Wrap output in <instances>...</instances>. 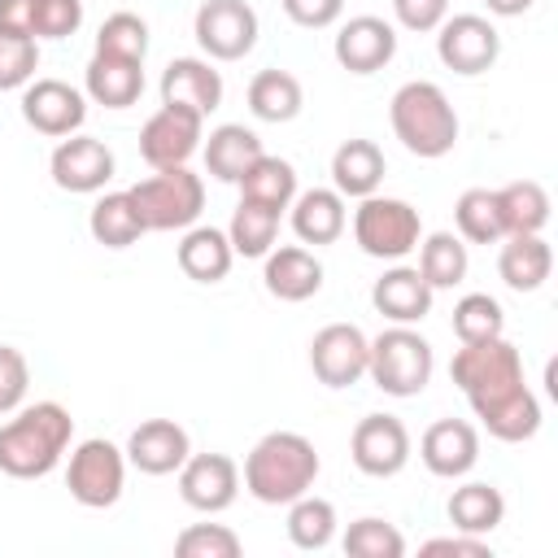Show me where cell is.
I'll return each instance as SVG.
<instances>
[{"mask_svg":"<svg viewBox=\"0 0 558 558\" xmlns=\"http://www.w3.org/2000/svg\"><path fill=\"white\" fill-rule=\"evenodd\" d=\"M449 375L488 436L519 445L541 432V401L523 379V353L506 336L462 344L449 362Z\"/></svg>","mask_w":558,"mask_h":558,"instance_id":"6da1fadb","label":"cell"},{"mask_svg":"<svg viewBox=\"0 0 558 558\" xmlns=\"http://www.w3.org/2000/svg\"><path fill=\"white\" fill-rule=\"evenodd\" d=\"M74 418L61 401L17 405L9 423H0V471L9 480H44L70 453Z\"/></svg>","mask_w":558,"mask_h":558,"instance_id":"7a4b0ae2","label":"cell"},{"mask_svg":"<svg viewBox=\"0 0 558 558\" xmlns=\"http://www.w3.org/2000/svg\"><path fill=\"white\" fill-rule=\"evenodd\" d=\"M318 471H323V462H318V449H314L310 436H301V432H266L248 449L240 484L262 506H288V501H296L301 493L314 488Z\"/></svg>","mask_w":558,"mask_h":558,"instance_id":"3957f363","label":"cell"},{"mask_svg":"<svg viewBox=\"0 0 558 558\" xmlns=\"http://www.w3.org/2000/svg\"><path fill=\"white\" fill-rule=\"evenodd\" d=\"M388 122H392V135L401 140V148L423 161H436V157L453 153V144H458V113H453L445 87L432 78L401 83L388 100Z\"/></svg>","mask_w":558,"mask_h":558,"instance_id":"277c9868","label":"cell"},{"mask_svg":"<svg viewBox=\"0 0 558 558\" xmlns=\"http://www.w3.org/2000/svg\"><path fill=\"white\" fill-rule=\"evenodd\" d=\"M432 371H436V353H432V344L414 327L392 323V327H384L371 340L366 375H371V384L379 392H388V397H418L432 384Z\"/></svg>","mask_w":558,"mask_h":558,"instance_id":"5b68a950","label":"cell"},{"mask_svg":"<svg viewBox=\"0 0 558 558\" xmlns=\"http://www.w3.org/2000/svg\"><path fill=\"white\" fill-rule=\"evenodd\" d=\"M126 192L144 218V231H187L192 222H201V209H205V179L187 166L153 170Z\"/></svg>","mask_w":558,"mask_h":558,"instance_id":"8992f818","label":"cell"},{"mask_svg":"<svg viewBox=\"0 0 558 558\" xmlns=\"http://www.w3.org/2000/svg\"><path fill=\"white\" fill-rule=\"evenodd\" d=\"M353 240L375 262H401V257H410L418 248L423 218H418V209L410 201L371 192L353 209Z\"/></svg>","mask_w":558,"mask_h":558,"instance_id":"52a82bcc","label":"cell"},{"mask_svg":"<svg viewBox=\"0 0 558 558\" xmlns=\"http://www.w3.org/2000/svg\"><path fill=\"white\" fill-rule=\"evenodd\" d=\"M65 488L87 510H109L126 488V449H118L105 436H87L70 449L65 462Z\"/></svg>","mask_w":558,"mask_h":558,"instance_id":"ba28073f","label":"cell"},{"mask_svg":"<svg viewBox=\"0 0 558 558\" xmlns=\"http://www.w3.org/2000/svg\"><path fill=\"white\" fill-rule=\"evenodd\" d=\"M192 35L209 61H240L257 48L262 22L248 0H201L192 17Z\"/></svg>","mask_w":558,"mask_h":558,"instance_id":"9c48e42d","label":"cell"},{"mask_svg":"<svg viewBox=\"0 0 558 558\" xmlns=\"http://www.w3.org/2000/svg\"><path fill=\"white\" fill-rule=\"evenodd\" d=\"M436 57H440L445 70H453L462 78H475V74H488L497 65L501 35L480 13H453L436 26Z\"/></svg>","mask_w":558,"mask_h":558,"instance_id":"30bf717a","label":"cell"},{"mask_svg":"<svg viewBox=\"0 0 558 558\" xmlns=\"http://www.w3.org/2000/svg\"><path fill=\"white\" fill-rule=\"evenodd\" d=\"M410 453H414V440H410V427L397 414H366V418H357V427L349 436V458L371 480L401 475Z\"/></svg>","mask_w":558,"mask_h":558,"instance_id":"8fae6325","label":"cell"},{"mask_svg":"<svg viewBox=\"0 0 558 558\" xmlns=\"http://www.w3.org/2000/svg\"><path fill=\"white\" fill-rule=\"evenodd\" d=\"M205 140V118L179 105H161L157 113L144 118L140 126V157L153 170H170V166H187L201 153Z\"/></svg>","mask_w":558,"mask_h":558,"instance_id":"7c38bea8","label":"cell"},{"mask_svg":"<svg viewBox=\"0 0 558 558\" xmlns=\"http://www.w3.org/2000/svg\"><path fill=\"white\" fill-rule=\"evenodd\" d=\"M371 336L357 323H327L310 340V371L323 388H353L366 375Z\"/></svg>","mask_w":558,"mask_h":558,"instance_id":"4fadbf2b","label":"cell"},{"mask_svg":"<svg viewBox=\"0 0 558 558\" xmlns=\"http://www.w3.org/2000/svg\"><path fill=\"white\" fill-rule=\"evenodd\" d=\"M118 161H113V148L96 135H65L57 140L52 157H48V174L61 192H74V196H92V192H105V183L113 179Z\"/></svg>","mask_w":558,"mask_h":558,"instance_id":"5bb4252c","label":"cell"},{"mask_svg":"<svg viewBox=\"0 0 558 558\" xmlns=\"http://www.w3.org/2000/svg\"><path fill=\"white\" fill-rule=\"evenodd\" d=\"M87 118V96L70 87L65 78H31L22 87V122L48 140H65L83 131Z\"/></svg>","mask_w":558,"mask_h":558,"instance_id":"9a60e30c","label":"cell"},{"mask_svg":"<svg viewBox=\"0 0 558 558\" xmlns=\"http://www.w3.org/2000/svg\"><path fill=\"white\" fill-rule=\"evenodd\" d=\"M174 475L179 497L201 514H222L240 497V466L227 453H187V462Z\"/></svg>","mask_w":558,"mask_h":558,"instance_id":"2e32d148","label":"cell"},{"mask_svg":"<svg viewBox=\"0 0 558 558\" xmlns=\"http://www.w3.org/2000/svg\"><path fill=\"white\" fill-rule=\"evenodd\" d=\"M340 70L349 74H375L384 70L392 57H397V26L375 17V13H357L349 17L340 31H336V44H331Z\"/></svg>","mask_w":558,"mask_h":558,"instance_id":"e0dca14e","label":"cell"},{"mask_svg":"<svg viewBox=\"0 0 558 558\" xmlns=\"http://www.w3.org/2000/svg\"><path fill=\"white\" fill-rule=\"evenodd\" d=\"M418 458L436 480H462L480 462V432L466 418H436L418 436Z\"/></svg>","mask_w":558,"mask_h":558,"instance_id":"ac0fdd59","label":"cell"},{"mask_svg":"<svg viewBox=\"0 0 558 558\" xmlns=\"http://www.w3.org/2000/svg\"><path fill=\"white\" fill-rule=\"evenodd\" d=\"M192 453L187 432L174 418H144L131 436H126V466H135L140 475H174Z\"/></svg>","mask_w":558,"mask_h":558,"instance_id":"d6986e66","label":"cell"},{"mask_svg":"<svg viewBox=\"0 0 558 558\" xmlns=\"http://www.w3.org/2000/svg\"><path fill=\"white\" fill-rule=\"evenodd\" d=\"M161 105H179L209 118L222 105V74L209 57H174L161 70Z\"/></svg>","mask_w":558,"mask_h":558,"instance_id":"ffe728a7","label":"cell"},{"mask_svg":"<svg viewBox=\"0 0 558 558\" xmlns=\"http://www.w3.org/2000/svg\"><path fill=\"white\" fill-rule=\"evenodd\" d=\"M262 283L275 301H288V305H301L310 296H318L323 288V262L305 248V244H275L266 257H262Z\"/></svg>","mask_w":558,"mask_h":558,"instance_id":"44dd1931","label":"cell"},{"mask_svg":"<svg viewBox=\"0 0 558 558\" xmlns=\"http://www.w3.org/2000/svg\"><path fill=\"white\" fill-rule=\"evenodd\" d=\"M432 301H436V292L427 288V279L418 275V266H388L375 283H371V305L388 318V323H405V327H414V323H423L427 314H432Z\"/></svg>","mask_w":558,"mask_h":558,"instance_id":"7402d4cb","label":"cell"},{"mask_svg":"<svg viewBox=\"0 0 558 558\" xmlns=\"http://www.w3.org/2000/svg\"><path fill=\"white\" fill-rule=\"evenodd\" d=\"M83 96L105 109H131L144 96V61L92 52V61L83 70Z\"/></svg>","mask_w":558,"mask_h":558,"instance_id":"603a6c76","label":"cell"},{"mask_svg":"<svg viewBox=\"0 0 558 558\" xmlns=\"http://www.w3.org/2000/svg\"><path fill=\"white\" fill-rule=\"evenodd\" d=\"M292 214V231L301 244H336L349 227V209H344V196L336 187H305L292 196L288 205Z\"/></svg>","mask_w":558,"mask_h":558,"instance_id":"cb8c5ba5","label":"cell"},{"mask_svg":"<svg viewBox=\"0 0 558 558\" xmlns=\"http://www.w3.org/2000/svg\"><path fill=\"white\" fill-rule=\"evenodd\" d=\"M174 262L179 270L192 279V283H222L231 275V262H235V248L227 240L222 227H201L192 222L174 248Z\"/></svg>","mask_w":558,"mask_h":558,"instance_id":"d4e9b609","label":"cell"},{"mask_svg":"<svg viewBox=\"0 0 558 558\" xmlns=\"http://www.w3.org/2000/svg\"><path fill=\"white\" fill-rule=\"evenodd\" d=\"M384 174H388V161H384V148L375 144V140H344L336 153H331V187L349 201H362V196H371V192H379V183H384Z\"/></svg>","mask_w":558,"mask_h":558,"instance_id":"484cf974","label":"cell"},{"mask_svg":"<svg viewBox=\"0 0 558 558\" xmlns=\"http://www.w3.org/2000/svg\"><path fill=\"white\" fill-rule=\"evenodd\" d=\"M201 153H205V170L218 179V183H240V174L266 153L257 131H248L244 122H222L214 126L205 140H201Z\"/></svg>","mask_w":558,"mask_h":558,"instance_id":"4316f807","label":"cell"},{"mask_svg":"<svg viewBox=\"0 0 558 558\" xmlns=\"http://www.w3.org/2000/svg\"><path fill=\"white\" fill-rule=\"evenodd\" d=\"M549 270H554V248L545 235H506V244L497 253V275L510 292L545 288Z\"/></svg>","mask_w":558,"mask_h":558,"instance_id":"83f0119b","label":"cell"},{"mask_svg":"<svg viewBox=\"0 0 558 558\" xmlns=\"http://www.w3.org/2000/svg\"><path fill=\"white\" fill-rule=\"evenodd\" d=\"M445 514H449L453 532L488 536V532H497L501 519H506V497H501V488H493V484H484V480H471V484H462V488L449 493Z\"/></svg>","mask_w":558,"mask_h":558,"instance_id":"f1b7e54d","label":"cell"},{"mask_svg":"<svg viewBox=\"0 0 558 558\" xmlns=\"http://www.w3.org/2000/svg\"><path fill=\"white\" fill-rule=\"evenodd\" d=\"M240 201H257L275 214H283L292 205V196L301 192L296 187V166L288 157H275V153H262L244 174H240Z\"/></svg>","mask_w":558,"mask_h":558,"instance_id":"f546056e","label":"cell"},{"mask_svg":"<svg viewBox=\"0 0 558 558\" xmlns=\"http://www.w3.org/2000/svg\"><path fill=\"white\" fill-rule=\"evenodd\" d=\"M248 113L262 118V122H292L305 105V92H301V78L292 70H257L248 78Z\"/></svg>","mask_w":558,"mask_h":558,"instance_id":"4dcf8cb0","label":"cell"},{"mask_svg":"<svg viewBox=\"0 0 558 558\" xmlns=\"http://www.w3.org/2000/svg\"><path fill=\"white\" fill-rule=\"evenodd\" d=\"M87 231L105 248H131L144 235V218L135 209L131 192H100L92 214H87Z\"/></svg>","mask_w":558,"mask_h":558,"instance_id":"1f68e13d","label":"cell"},{"mask_svg":"<svg viewBox=\"0 0 558 558\" xmlns=\"http://www.w3.org/2000/svg\"><path fill=\"white\" fill-rule=\"evenodd\" d=\"M497 209L506 235H541L549 227V192L536 179H514L497 187Z\"/></svg>","mask_w":558,"mask_h":558,"instance_id":"d6a6232c","label":"cell"},{"mask_svg":"<svg viewBox=\"0 0 558 558\" xmlns=\"http://www.w3.org/2000/svg\"><path fill=\"white\" fill-rule=\"evenodd\" d=\"M471 270V253H466V240L453 235V231H432L418 240V275L427 279L432 292L440 288H458Z\"/></svg>","mask_w":558,"mask_h":558,"instance_id":"836d02e7","label":"cell"},{"mask_svg":"<svg viewBox=\"0 0 558 558\" xmlns=\"http://www.w3.org/2000/svg\"><path fill=\"white\" fill-rule=\"evenodd\" d=\"M336 506L327 497H314V493H301L296 501H288V541L305 554H318L336 541Z\"/></svg>","mask_w":558,"mask_h":558,"instance_id":"e575fe53","label":"cell"},{"mask_svg":"<svg viewBox=\"0 0 558 558\" xmlns=\"http://www.w3.org/2000/svg\"><path fill=\"white\" fill-rule=\"evenodd\" d=\"M453 222L466 244H501L506 227H501V209H497V187H466L453 205Z\"/></svg>","mask_w":558,"mask_h":558,"instance_id":"d590c367","label":"cell"},{"mask_svg":"<svg viewBox=\"0 0 558 558\" xmlns=\"http://www.w3.org/2000/svg\"><path fill=\"white\" fill-rule=\"evenodd\" d=\"M279 218L283 214H275L257 201H240L231 222H227V240H231L235 257H266L279 240Z\"/></svg>","mask_w":558,"mask_h":558,"instance_id":"8d00e7d4","label":"cell"},{"mask_svg":"<svg viewBox=\"0 0 558 558\" xmlns=\"http://www.w3.org/2000/svg\"><path fill=\"white\" fill-rule=\"evenodd\" d=\"M453 336H458L462 344L506 336V310H501V301L488 296V292H466V296L453 305Z\"/></svg>","mask_w":558,"mask_h":558,"instance_id":"74e56055","label":"cell"},{"mask_svg":"<svg viewBox=\"0 0 558 558\" xmlns=\"http://www.w3.org/2000/svg\"><path fill=\"white\" fill-rule=\"evenodd\" d=\"M340 545H344L349 558H401V554H405V536H401L388 519H379V514L353 519V523L344 527Z\"/></svg>","mask_w":558,"mask_h":558,"instance_id":"f35d334b","label":"cell"},{"mask_svg":"<svg viewBox=\"0 0 558 558\" xmlns=\"http://www.w3.org/2000/svg\"><path fill=\"white\" fill-rule=\"evenodd\" d=\"M96 52L105 57H126V61H144L148 57V22L131 9H118L100 22L96 31Z\"/></svg>","mask_w":558,"mask_h":558,"instance_id":"ab89813d","label":"cell"},{"mask_svg":"<svg viewBox=\"0 0 558 558\" xmlns=\"http://www.w3.org/2000/svg\"><path fill=\"white\" fill-rule=\"evenodd\" d=\"M240 536L227 523H192L174 536L179 558H240Z\"/></svg>","mask_w":558,"mask_h":558,"instance_id":"60d3db41","label":"cell"},{"mask_svg":"<svg viewBox=\"0 0 558 558\" xmlns=\"http://www.w3.org/2000/svg\"><path fill=\"white\" fill-rule=\"evenodd\" d=\"M39 70V44L0 31V92H22Z\"/></svg>","mask_w":558,"mask_h":558,"instance_id":"b9f144b4","label":"cell"},{"mask_svg":"<svg viewBox=\"0 0 558 558\" xmlns=\"http://www.w3.org/2000/svg\"><path fill=\"white\" fill-rule=\"evenodd\" d=\"M83 26V0H35V44L39 39H70Z\"/></svg>","mask_w":558,"mask_h":558,"instance_id":"7bdbcfd3","label":"cell"},{"mask_svg":"<svg viewBox=\"0 0 558 558\" xmlns=\"http://www.w3.org/2000/svg\"><path fill=\"white\" fill-rule=\"evenodd\" d=\"M26 388H31L26 353L13 349V344H0V414H13L26 401Z\"/></svg>","mask_w":558,"mask_h":558,"instance_id":"ee69618b","label":"cell"},{"mask_svg":"<svg viewBox=\"0 0 558 558\" xmlns=\"http://www.w3.org/2000/svg\"><path fill=\"white\" fill-rule=\"evenodd\" d=\"M392 17L401 31L427 35L449 17V0H392Z\"/></svg>","mask_w":558,"mask_h":558,"instance_id":"f6af8a7d","label":"cell"},{"mask_svg":"<svg viewBox=\"0 0 558 558\" xmlns=\"http://www.w3.org/2000/svg\"><path fill=\"white\" fill-rule=\"evenodd\" d=\"M279 4H283L288 22H296L305 31H327L344 13V0H279Z\"/></svg>","mask_w":558,"mask_h":558,"instance_id":"bcb514c9","label":"cell"},{"mask_svg":"<svg viewBox=\"0 0 558 558\" xmlns=\"http://www.w3.org/2000/svg\"><path fill=\"white\" fill-rule=\"evenodd\" d=\"M418 554H427V558H436V554H449V558H493V545H488V536L453 532V536H432V541H423Z\"/></svg>","mask_w":558,"mask_h":558,"instance_id":"7dc6e473","label":"cell"},{"mask_svg":"<svg viewBox=\"0 0 558 558\" xmlns=\"http://www.w3.org/2000/svg\"><path fill=\"white\" fill-rule=\"evenodd\" d=\"M31 26H35V0H0V31H4V35H26V39H35Z\"/></svg>","mask_w":558,"mask_h":558,"instance_id":"c3c4849f","label":"cell"},{"mask_svg":"<svg viewBox=\"0 0 558 558\" xmlns=\"http://www.w3.org/2000/svg\"><path fill=\"white\" fill-rule=\"evenodd\" d=\"M532 4H536V0H484V9L497 13V17H523Z\"/></svg>","mask_w":558,"mask_h":558,"instance_id":"681fc988","label":"cell"}]
</instances>
